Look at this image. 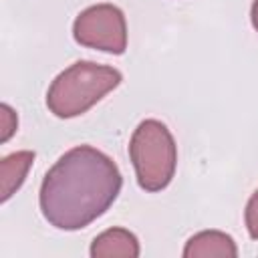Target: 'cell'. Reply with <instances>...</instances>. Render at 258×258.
Returning a JSON list of instances; mask_svg holds the SVG:
<instances>
[{"instance_id": "cell-8", "label": "cell", "mask_w": 258, "mask_h": 258, "mask_svg": "<svg viewBox=\"0 0 258 258\" xmlns=\"http://www.w3.org/2000/svg\"><path fill=\"white\" fill-rule=\"evenodd\" d=\"M244 220H246V230H248L250 238L258 240V189L250 196V200L246 204Z\"/></svg>"}, {"instance_id": "cell-1", "label": "cell", "mask_w": 258, "mask_h": 258, "mask_svg": "<svg viewBox=\"0 0 258 258\" xmlns=\"http://www.w3.org/2000/svg\"><path fill=\"white\" fill-rule=\"evenodd\" d=\"M121 183V171L109 155L91 145L73 147L42 179V216L58 230H81L109 210Z\"/></svg>"}, {"instance_id": "cell-5", "label": "cell", "mask_w": 258, "mask_h": 258, "mask_svg": "<svg viewBox=\"0 0 258 258\" xmlns=\"http://www.w3.org/2000/svg\"><path fill=\"white\" fill-rule=\"evenodd\" d=\"M183 256L185 258H212V256L236 258L238 248H236V242L232 240V236H228L226 232L204 230L185 242Z\"/></svg>"}, {"instance_id": "cell-7", "label": "cell", "mask_w": 258, "mask_h": 258, "mask_svg": "<svg viewBox=\"0 0 258 258\" xmlns=\"http://www.w3.org/2000/svg\"><path fill=\"white\" fill-rule=\"evenodd\" d=\"M34 151H16L6 155L0 161V187H2V202H8L10 196L24 183L28 169L32 167Z\"/></svg>"}, {"instance_id": "cell-10", "label": "cell", "mask_w": 258, "mask_h": 258, "mask_svg": "<svg viewBox=\"0 0 258 258\" xmlns=\"http://www.w3.org/2000/svg\"><path fill=\"white\" fill-rule=\"evenodd\" d=\"M250 20H252V26H254V28H256V32H258V0H254V4H252Z\"/></svg>"}, {"instance_id": "cell-2", "label": "cell", "mask_w": 258, "mask_h": 258, "mask_svg": "<svg viewBox=\"0 0 258 258\" xmlns=\"http://www.w3.org/2000/svg\"><path fill=\"white\" fill-rule=\"evenodd\" d=\"M121 83V73L113 67L79 60L64 69L48 87L46 107L60 119H71L89 111Z\"/></svg>"}, {"instance_id": "cell-9", "label": "cell", "mask_w": 258, "mask_h": 258, "mask_svg": "<svg viewBox=\"0 0 258 258\" xmlns=\"http://www.w3.org/2000/svg\"><path fill=\"white\" fill-rule=\"evenodd\" d=\"M0 111H2V143H6L10 137H12V133L16 131V125H18V119H16V113L10 109V105H6V103H2L0 105Z\"/></svg>"}, {"instance_id": "cell-4", "label": "cell", "mask_w": 258, "mask_h": 258, "mask_svg": "<svg viewBox=\"0 0 258 258\" xmlns=\"http://www.w3.org/2000/svg\"><path fill=\"white\" fill-rule=\"evenodd\" d=\"M73 36L81 46L123 54L127 48L125 16L117 6L107 2L89 6L75 18Z\"/></svg>"}, {"instance_id": "cell-3", "label": "cell", "mask_w": 258, "mask_h": 258, "mask_svg": "<svg viewBox=\"0 0 258 258\" xmlns=\"http://www.w3.org/2000/svg\"><path fill=\"white\" fill-rule=\"evenodd\" d=\"M129 157L137 183L145 191H159L169 185L177 165V147L169 129L157 119H145L133 131Z\"/></svg>"}, {"instance_id": "cell-6", "label": "cell", "mask_w": 258, "mask_h": 258, "mask_svg": "<svg viewBox=\"0 0 258 258\" xmlns=\"http://www.w3.org/2000/svg\"><path fill=\"white\" fill-rule=\"evenodd\" d=\"M91 256L93 258H111V256L137 258L139 242H137L135 234H131L125 228H109L93 240Z\"/></svg>"}]
</instances>
